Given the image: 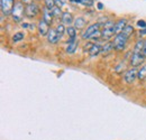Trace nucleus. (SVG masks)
Returning <instances> with one entry per match:
<instances>
[{
  "label": "nucleus",
  "instance_id": "obj_16",
  "mask_svg": "<svg viewBox=\"0 0 146 140\" xmlns=\"http://www.w3.org/2000/svg\"><path fill=\"white\" fill-rule=\"evenodd\" d=\"M113 50H115V48H113V43H112V42L105 43V45L101 46V54L108 55V54H110Z\"/></svg>",
  "mask_w": 146,
  "mask_h": 140
},
{
  "label": "nucleus",
  "instance_id": "obj_23",
  "mask_svg": "<svg viewBox=\"0 0 146 140\" xmlns=\"http://www.w3.org/2000/svg\"><path fill=\"white\" fill-rule=\"evenodd\" d=\"M24 37H25V34L24 33H16L15 35L13 36V43H18L20 40H23L24 39Z\"/></svg>",
  "mask_w": 146,
  "mask_h": 140
},
{
  "label": "nucleus",
  "instance_id": "obj_27",
  "mask_svg": "<svg viewBox=\"0 0 146 140\" xmlns=\"http://www.w3.org/2000/svg\"><path fill=\"white\" fill-rule=\"evenodd\" d=\"M101 38V30H98V32H96L93 35L91 36V38L90 39H96V40H98V39H100Z\"/></svg>",
  "mask_w": 146,
  "mask_h": 140
},
{
  "label": "nucleus",
  "instance_id": "obj_6",
  "mask_svg": "<svg viewBox=\"0 0 146 140\" xmlns=\"http://www.w3.org/2000/svg\"><path fill=\"white\" fill-rule=\"evenodd\" d=\"M137 75H138V69L137 67H131L129 70H126L125 74H124V81L128 84H130L137 79Z\"/></svg>",
  "mask_w": 146,
  "mask_h": 140
},
{
  "label": "nucleus",
  "instance_id": "obj_12",
  "mask_svg": "<svg viewBox=\"0 0 146 140\" xmlns=\"http://www.w3.org/2000/svg\"><path fill=\"white\" fill-rule=\"evenodd\" d=\"M53 13H52V10H50L48 8H46V7H44V9H43V20H45L48 25H51L52 24V21H53Z\"/></svg>",
  "mask_w": 146,
  "mask_h": 140
},
{
  "label": "nucleus",
  "instance_id": "obj_1",
  "mask_svg": "<svg viewBox=\"0 0 146 140\" xmlns=\"http://www.w3.org/2000/svg\"><path fill=\"white\" fill-rule=\"evenodd\" d=\"M24 14H25V8H24V3L23 2H16L15 6H14V9H13V13H11V17L13 20L15 22H19L21 21V19L24 17Z\"/></svg>",
  "mask_w": 146,
  "mask_h": 140
},
{
  "label": "nucleus",
  "instance_id": "obj_36",
  "mask_svg": "<svg viewBox=\"0 0 146 140\" xmlns=\"http://www.w3.org/2000/svg\"><path fill=\"white\" fill-rule=\"evenodd\" d=\"M35 28H36V26H35L34 24H29V29H31V30H34Z\"/></svg>",
  "mask_w": 146,
  "mask_h": 140
},
{
  "label": "nucleus",
  "instance_id": "obj_34",
  "mask_svg": "<svg viewBox=\"0 0 146 140\" xmlns=\"http://www.w3.org/2000/svg\"><path fill=\"white\" fill-rule=\"evenodd\" d=\"M21 27H23V28H29V24H27V22H23V24H21Z\"/></svg>",
  "mask_w": 146,
  "mask_h": 140
},
{
  "label": "nucleus",
  "instance_id": "obj_19",
  "mask_svg": "<svg viewBox=\"0 0 146 140\" xmlns=\"http://www.w3.org/2000/svg\"><path fill=\"white\" fill-rule=\"evenodd\" d=\"M55 29H56V33H57V35H58V37H60V39H62V37H63L64 34L66 33L65 25H64V24H58V25L55 27Z\"/></svg>",
  "mask_w": 146,
  "mask_h": 140
},
{
  "label": "nucleus",
  "instance_id": "obj_15",
  "mask_svg": "<svg viewBox=\"0 0 146 140\" xmlns=\"http://www.w3.org/2000/svg\"><path fill=\"white\" fill-rule=\"evenodd\" d=\"M87 25V20L83 17H76L74 19V22H73V26L76 28V29H82L84 28Z\"/></svg>",
  "mask_w": 146,
  "mask_h": 140
},
{
  "label": "nucleus",
  "instance_id": "obj_5",
  "mask_svg": "<svg viewBox=\"0 0 146 140\" xmlns=\"http://www.w3.org/2000/svg\"><path fill=\"white\" fill-rule=\"evenodd\" d=\"M100 26H101V24H99V22H96V24H92L90 26H88L87 29L82 33L81 38H82V39H90L91 36L93 35L96 32L100 30Z\"/></svg>",
  "mask_w": 146,
  "mask_h": 140
},
{
  "label": "nucleus",
  "instance_id": "obj_4",
  "mask_svg": "<svg viewBox=\"0 0 146 140\" xmlns=\"http://www.w3.org/2000/svg\"><path fill=\"white\" fill-rule=\"evenodd\" d=\"M145 61V55L143 53H136L133 52L131 57L129 59V64L131 67H138L141 64H143Z\"/></svg>",
  "mask_w": 146,
  "mask_h": 140
},
{
  "label": "nucleus",
  "instance_id": "obj_21",
  "mask_svg": "<svg viewBox=\"0 0 146 140\" xmlns=\"http://www.w3.org/2000/svg\"><path fill=\"white\" fill-rule=\"evenodd\" d=\"M143 48H144V40L143 39H138L135 44V47H134V52L136 53H142L143 52Z\"/></svg>",
  "mask_w": 146,
  "mask_h": 140
},
{
  "label": "nucleus",
  "instance_id": "obj_28",
  "mask_svg": "<svg viewBox=\"0 0 146 140\" xmlns=\"http://www.w3.org/2000/svg\"><path fill=\"white\" fill-rule=\"evenodd\" d=\"M136 25H137V26H138L139 28H142V29H144V28H146V21H145V20H143V19L138 20Z\"/></svg>",
  "mask_w": 146,
  "mask_h": 140
},
{
  "label": "nucleus",
  "instance_id": "obj_18",
  "mask_svg": "<svg viewBox=\"0 0 146 140\" xmlns=\"http://www.w3.org/2000/svg\"><path fill=\"white\" fill-rule=\"evenodd\" d=\"M66 35L69 36V39H76V28L74 26L66 27Z\"/></svg>",
  "mask_w": 146,
  "mask_h": 140
},
{
  "label": "nucleus",
  "instance_id": "obj_7",
  "mask_svg": "<svg viewBox=\"0 0 146 140\" xmlns=\"http://www.w3.org/2000/svg\"><path fill=\"white\" fill-rule=\"evenodd\" d=\"M39 13V7L37 6L36 3H31L27 5V7L25 8V15L26 17L28 18H34L36 17Z\"/></svg>",
  "mask_w": 146,
  "mask_h": 140
},
{
  "label": "nucleus",
  "instance_id": "obj_30",
  "mask_svg": "<svg viewBox=\"0 0 146 140\" xmlns=\"http://www.w3.org/2000/svg\"><path fill=\"white\" fill-rule=\"evenodd\" d=\"M65 2H66V0H55V3H56V6L57 7H63L64 5H65Z\"/></svg>",
  "mask_w": 146,
  "mask_h": 140
},
{
  "label": "nucleus",
  "instance_id": "obj_38",
  "mask_svg": "<svg viewBox=\"0 0 146 140\" xmlns=\"http://www.w3.org/2000/svg\"><path fill=\"white\" fill-rule=\"evenodd\" d=\"M71 2H75V3H81L82 0H70Z\"/></svg>",
  "mask_w": 146,
  "mask_h": 140
},
{
  "label": "nucleus",
  "instance_id": "obj_37",
  "mask_svg": "<svg viewBox=\"0 0 146 140\" xmlns=\"http://www.w3.org/2000/svg\"><path fill=\"white\" fill-rule=\"evenodd\" d=\"M21 2H23V3H28V5H31V3H33V2H32V0H23Z\"/></svg>",
  "mask_w": 146,
  "mask_h": 140
},
{
  "label": "nucleus",
  "instance_id": "obj_14",
  "mask_svg": "<svg viewBox=\"0 0 146 140\" xmlns=\"http://www.w3.org/2000/svg\"><path fill=\"white\" fill-rule=\"evenodd\" d=\"M113 35H116L115 29H108V28H102L101 30V38L104 40H109L110 38H112Z\"/></svg>",
  "mask_w": 146,
  "mask_h": 140
},
{
  "label": "nucleus",
  "instance_id": "obj_2",
  "mask_svg": "<svg viewBox=\"0 0 146 140\" xmlns=\"http://www.w3.org/2000/svg\"><path fill=\"white\" fill-rule=\"evenodd\" d=\"M128 38L125 37L123 34H118V35L115 36V39H113V48L115 51H118V52H121L125 50L126 45H127Z\"/></svg>",
  "mask_w": 146,
  "mask_h": 140
},
{
  "label": "nucleus",
  "instance_id": "obj_35",
  "mask_svg": "<svg viewBox=\"0 0 146 140\" xmlns=\"http://www.w3.org/2000/svg\"><path fill=\"white\" fill-rule=\"evenodd\" d=\"M142 53H143V54L146 56V39L144 40V48H143V52H142Z\"/></svg>",
  "mask_w": 146,
  "mask_h": 140
},
{
  "label": "nucleus",
  "instance_id": "obj_22",
  "mask_svg": "<svg viewBox=\"0 0 146 140\" xmlns=\"http://www.w3.org/2000/svg\"><path fill=\"white\" fill-rule=\"evenodd\" d=\"M137 79L139 81H144L146 79V64L143 65L139 70H138V75H137Z\"/></svg>",
  "mask_w": 146,
  "mask_h": 140
},
{
  "label": "nucleus",
  "instance_id": "obj_3",
  "mask_svg": "<svg viewBox=\"0 0 146 140\" xmlns=\"http://www.w3.org/2000/svg\"><path fill=\"white\" fill-rule=\"evenodd\" d=\"M15 0H0L1 6V14L2 16H10L15 6Z\"/></svg>",
  "mask_w": 146,
  "mask_h": 140
},
{
  "label": "nucleus",
  "instance_id": "obj_25",
  "mask_svg": "<svg viewBox=\"0 0 146 140\" xmlns=\"http://www.w3.org/2000/svg\"><path fill=\"white\" fill-rule=\"evenodd\" d=\"M125 70H126V67H125V63H124V62H120V63L115 67V72H116V73H121V72H124Z\"/></svg>",
  "mask_w": 146,
  "mask_h": 140
},
{
  "label": "nucleus",
  "instance_id": "obj_11",
  "mask_svg": "<svg viewBox=\"0 0 146 140\" xmlns=\"http://www.w3.org/2000/svg\"><path fill=\"white\" fill-rule=\"evenodd\" d=\"M46 38H47V42L50 44H56V43H58V40H61L58 35H57V33H56V29L55 28H51L50 29V32H48V34L46 36Z\"/></svg>",
  "mask_w": 146,
  "mask_h": 140
},
{
  "label": "nucleus",
  "instance_id": "obj_20",
  "mask_svg": "<svg viewBox=\"0 0 146 140\" xmlns=\"http://www.w3.org/2000/svg\"><path fill=\"white\" fill-rule=\"evenodd\" d=\"M133 33H134V27L131 26V25H127L126 27H125V29L123 30V35L125 36V37H127L128 39L131 37V35H133Z\"/></svg>",
  "mask_w": 146,
  "mask_h": 140
},
{
  "label": "nucleus",
  "instance_id": "obj_24",
  "mask_svg": "<svg viewBox=\"0 0 146 140\" xmlns=\"http://www.w3.org/2000/svg\"><path fill=\"white\" fill-rule=\"evenodd\" d=\"M52 13H53V16L56 18H60V17H62V10H61V8L60 7H57V6H55L54 8L52 9Z\"/></svg>",
  "mask_w": 146,
  "mask_h": 140
},
{
  "label": "nucleus",
  "instance_id": "obj_10",
  "mask_svg": "<svg viewBox=\"0 0 146 140\" xmlns=\"http://www.w3.org/2000/svg\"><path fill=\"white\" fill-rule=\"evenodd\" d=\"M66 43H68V46H66V48H65L66 54H73V53L76 51L78 45H79L78 38H76V39H69Z\"/></svg>",
  "mask_w": 146,
  "mask_h": 140
},
{
  "label": "nucleus",
  "instance_id": "obj_33",
  "mask_svg": "<svg viewBox=\"0 0 146 140\" xmlns=\"http://www.w3.org/2000/svg\"><path fill=\"white\" fill-rule=\"evenodd\" d=\"M145 35H146V28L141 29V30H139V36H145Z\"/></svg>",
  "mask_w": 146,
  "mask_h": 140
},
{
  "label": "nucleus",
  "instance_id": "obj_32",
  "mask_svg": "<svg viewBox=\"0 0 146 140\" xmlns=\"http://www.w3.org/2000/svg\"><path fill=\"white\" fill-rule=\"evenodd\" d=\"M97 6H98V9H99V10H102V9H104V3H102V2H98Z\"/></svg>",
  "mask_w": 146,
  "mask_h": 140
},
{
  "label": "nucleus",
  "instance_id": "obj_9",
  "mask_svg": "<svg viewBox=\"0 0 146 140\" xmlns=\"http://www.w3.org/2000/svg\"><path fill=\"white\" fill-rule=\"evenodd\" d=\"M127 25V19H125V18H120L118 21H116V25H115V33H116V35L121 34Z\"/></svg>",
  "mask_w": 146,
  "mask_h": 140
},
{
  "label": "nucleus",
  "instance_id": "obj_31",
  "mask_svg": "<svg viewBox=\"0 0 146 140\" xmlns=\"http://www.w3.org/2000/svg\"><path fill=\"white\" fill-rule=\"evenodd\" d=\"M92 45H93L92 43H88V44H86V45H84V52H86V51H87V52H89V51H90V48L92 47Z\"/></svg>",
  "mask_w": 146,
  "mask_h": 140
},
{
  "label": "nucleus",
  "instance_id": "obj_13",
  "mask_svg": "<svg viewBox=\"0 0 146 140\" xmlns=\"http://www.w3.org/2000/svg\"><path fill=\"white\" fill-rule=\"evenodd\" d=\"M61 20H62V24L66 25L68 27H69L70 25H72L73 22H74L73 16L71 15V14H70V13H68V11H65V13H63V14H62Z\"/></svg>",
  "mask_w": 146,
  "mask_h": 140
},
{
  "label": "nucleus",
  "instance_id": "obj_8",
  "mask_svg": "<svg viewBox=\"0 0 146 140\" xmlns=\"http://www.w3.org/2000/svg\"><path fill=\"white\" fill-rule=\"evenodd\" d=\"M37 30H38L39 36H47L48 32H50V25L45 20L40 19L37 25Z\"/></svg>",
  "mask_w": 146,
  "mask_h": 140
},
{
  "label": "nucleus",
  "instance_id": "obj_17",
  "mask_svg": "<svg viewBox=\"0 0 146 140\" xmlns=\"http://www.w3.org/2000/svg\"><path fill=\"white\" fill-rule=\"evenodd\" d=\"M89 55L90 56H97V55H99V54H101V45L100 44H93L92 45V47L90 48V51H89Z\"/></svg>",
  "mask_w": 146,
  "mask_h": 140
},
{
  "label": "nucleus",
  "instance_id": "obj_29",
  "mask_svg": "<svg viewBox=\"0 0 146 140\" xmlns=\"http://www.w3.org/2000/svg\"><path fill=\"white\" fill-rule=\"evenodd\" d=\"M81 3L84 5V6H87V7H90V6L93 5V0H82Z\"/></svg>",
  "mask_w": 146,
  "mask_h": 140
},
{
  "label": "nucleus",
  "instance_id": "obj_26",
  "mask_svg": "<svg viewBox=\"0 0 146 140\" xmlns=\"http://www.w3.org/2000/svg\"><path fill=\"white\" fill-rule=\"evenodd\" d=\"M55 6H56L55 0H45V7H46V8H48L50 10H52Z\"/></svg>",
  "mask_w": 146,
  "mask_h": 140
}]
</instances>
